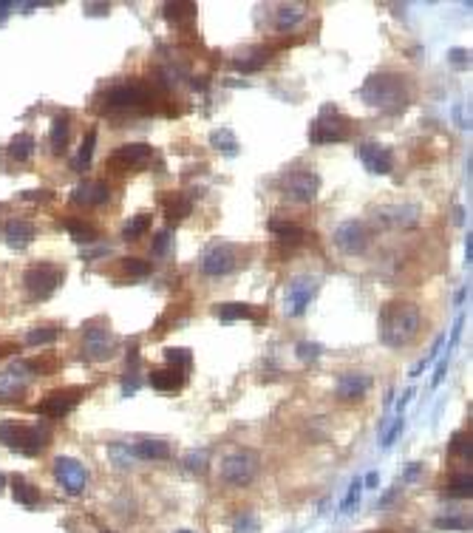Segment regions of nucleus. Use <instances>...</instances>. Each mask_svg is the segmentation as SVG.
<instances>
[{
	"label": "nucleus",
	"instance_id": "1",
	"mask_svg": "<svg viewBox=\"0 0 473 533\" xmlns=\"http://www.w3.org/2000/svg\"><path fill=\"white\" fill-rule=\"evenodd\" d=\"M420 327H423V315L414 304L391 301L380 312V341L391 349L408 346L420 335Z\"/></svg>",
	"mask_w": 473,
	"mask_h": 533
},
{
	"label": "nucleus",
	"instance_id": "2",
	"mask_svg": "<svg viewBox=\"0 0 473 533\" xmlns=\"http://www.w3.org/2000/svg\"><path fill=\"white\" fill-rule=\"evenodd\" d=\"M360 97L366 100V105L371 108H380L386 114H400L405 105H408V85H405V77L394 74V71H377L371 74L363 88H360Z\"/></svg>",
	"mask_w": 473,
	"mask_h": 533
},
{
	"label": "nucleus",
	"instance_id": "3",
	"mask_svg": "<svg viewBox=\"0 0 473 533\" xmlns=\"http://www.w3.org/2000/svg\"><path fill=\"white\" fill-rule=\"evenodd\" d=\"M48 428L46 426H17V423H0V442H3L6 449H15L20 454H28L35 457L40 454L46 446H48Z\"/></svg>",
	"mask_w": 473,
	"mask_h": 533
},
{
	"label": "nucleus",
	"instance_id": "4",
	"mask_svg": "<svg viewBox=\"0 0 473 533\" xmlns=\"http://www.w3.org/2000/svg\"><path fill=\"white\" fill-rule=\"evenodd\" d=\"M63 278H66L63 266L48 264V261H37V264H32L23 273V287L28 292V298L46 301V298H51V295L57 292V287L63 284Z\"/></svg>",
	"mask_w": 473,
	"mask_h": 533
},
{
	"label": "nucleus",
	"instance_id": "5",
	"mask_svg": "<svg viewBox=\"0 0 473 533\" xmlns=\"http://www.w3.org/2000/svg\"><path fill=\"white\" fill-rule=\"evenodd\" d=\"M349 136H351V123L335 105H323V111L315 116V123L309 125V142L312 145L346 142Z\"/></svg>",
	"mask_w": 473,
	"mask_h": 533
},
{
	"label": "nucleus",
	"instance_id": "6",
	"mask_svg": "<svg viewBox=\"0 0 473 533\" xmlns=\"http://www.w3.org/2000/svg\"><path fill=\"white\" fill-rule=\"evenodd\" d=\"M258 473V454L252 451H232L221 460V480L232 488H244Z\"/></svg>",
	"mask_w": 473,
	"mask_h": 533
},
{
	"label": "nucleus",
	"instance_id": "7",
	"mask_svg": "<svg viewBox=\"0 0 473 533\" xmlns=\"http://www.w3.org/2000/svg\"><path fill=\"white\" fill-rule=\"evenodd\" d=\"M198 266H201L204 275H213V278L230 275L235 266H239V253H235L232 244L216 242V244H210V247L201 253V264H198Z\"/></svg>",
	"mask_w": 473,
	"mask_h": 533
},
{
	"label": "nucleus",
	"instance_id": "8",
	"mask_svg": "<svg viewBox=\"0 0 473 533\" xmlns=\"http://www.w3.org/2000/svg\"><path fill=\"white\" fill-rule=\"evenodd\" d=\"M315 292H317V281H315V278H309V275L292 278L289 287H286V292H284V312H286L289 318H301V315L309 309Z\"/></svg>",
	"mask_w": 473,
	"mask_h": 533
},
{
	"label": "nucleus",
	"instance_id": "9",
	"mask_svg": "<svg viewBox=\"0 0 473 533\" xmlns=\"http://www.w3.org/2000/svg\"><path fill=\"white\" fill-rule=\"evenodd\" d=\"M317 190H320V176L315 170H292L284 176V196L289 201L309 204L315 201Z\"/></svg>",
	"mask_w": 473,
	"mask_h": 533
},
{
	"label": "nucleus",
	"instance_id": "10",
	"mask_svg": "<svg viewBox=\"0 0 473 533\" xmlns=\"http://www.w3.org/2000/svg\"><path fill=\"white\" fill-rule=\"evenodd\" d=\"M85 389L80 386H68V389H54L48 392L40 403H37V414H46V417H54V420H60L66 417V414H71L77 408V403L82 400Z\"/></svg>",
	"mask_w": 473,
	"mask_h": 533
},
{
	"label": "nucleus",
	"instance_id": "11",
	"mask_svg": "<svg viewBox=\"0 0 473 533\" xmlns=\"http://www.w3.org/2000/svg\"><path fill=\"white\" fill-rule=\"evenodd\" d=\"M154 156V147L147 142H131V145H120L116 151L108 156V168L111 170H136V168H145Z\"/></svg>",
	"mask_w": 473,
	"mask_h": 533
},
{
	"label": "nucleus",
	"instance_id": "12",
	"mask_svg": "<svg viewBox=\"0 0 473 533\" xmlns=\"http://www.w3.org/2000/svg\"><path fill=\"white\" fill-rule=\"evenodd\" d=\"M54 477L60 480V485L66 488V494L71 496H80L85 491V482H88V471L82 462H77L74 457H57L54 460Z\"/></svg>",
	"mask_w": 473,
	"mask_h": 533
},
{
	"label": "nucleus",
	"instance_id": "13",
	"mask_svg": "<svg viewBox=\"0 0 473 533\" xmlns=\"http://www.w3.org/2000/svg\"><path fill=\"white\" fill-rule=\"evenodd\" d=\"M151 100V91L142 82H122V85H111L105 91V102L108 108H139Z\"/></svg>",
	"mask_w": 473,
	"mask_h": 533
},
{
	"label": "nucleus",
	"instance_id": "14",
	"mask_svg": "<svg viewBox=\"0 0 473 533\" xmlns=\"http://www.w3.org/2000/svg\"><path fill=\"white\" fill-rule=\"evenodd\" d=\"M335 244L349 255H360L369 247V233H366L363 222H343L335 230Z\"/></svg>",
	"mask_w": 473,
	"mask_h": 533
},
{
	"label": "nucleus",
	"instance_id": "15",
	"mask_svg": "<svg viewBox=\"0 0 473 533\" xmlns=\"http://www.w3.org/2000/svg\"><path fill=\"white\" fill-rule=\"evenodd\" d=\"M116 352V338L111 335L108 327H88L85 329V358L91 361H108Z\"/></svg>",
	"mask_w": 473,
	"mask_h": 533
},
{
	"label": "nucleus",
	"instance_id": "16",
	"mask_svg": "<svg viewBox=\"0 0 473 533\" xmlns=\"http://www.w3.org/2000/svg\"><path fill=\"white\" fill-rule=\"evenodd\" d=\"M0 235H3V242L15 250H23L35 242V235H37V227L32 222H26V219H6L3 224H0Z\"/></svg>",
	"mask_w": 473,
	"mask_h": 533
},
{
	"label": "nucleus",
	"instance_id": "17",
	"mask_svg": "<svg viewBox=\"0 0 473 533\" xmlns=\"http://www.w3.org/2000/svg\"><path fill=\"white\" fill-rule=\"evenodd\" d=\"M360 159L366 165L369 173H377V176H386L394 170V156L389 147H382V145H374V142H366L360 145Z\"/></svg>",
	"mask_w": 473,
	"mask_h": 533
},
{
	"label": "nucleus",
	"instance_id": "18",
	"mask_svg": "<svg viewBox=\"0 0 473 533\" xmlns=\"http://www.w3.org/2000/svg\"><path fill=\"white\" fill-rule=\"evenodd\" d=\"M71 199H74L77 204H85V207H100V204H105V201L111 199V190H108V185L100 182V179H85V182H80V185L74 188Z\"/></svg>",
	"mask_w": 473,
	"mask_h": 533
},
{
	"label": "nucleus",
	"instance_id": "19",
	"mask_svg": "<svg viewBox=\"0 0 473 533\" xmlns=\"http://www.w3.org/2000/svg\"><path fill=\"white\" fill-rule=\"evenodd\" d=\"M371 386L369 374H358V372H346L337 380V397L340 400H360Z\"/></svg>",
	"mask_w": 473,
	"mask_h": 533
},
{
	"label": "nucleus",
	"instance_id": "20",
	"mask_svg": "<svg viewBox=\"0 0 473 533\" xmlns=\"http://www.w3.org/2000/svg\"><path fill=\"white\" fill-rule=\"evenodd\" d=\"M151 386L156 389V392H176V389H182L185 386V372H179V369H154L151 372Z\"/></svg>",
	"mask_w": 473,
	"mask_h": 533
},
{
	"label": "nucleus",
	"instance_id": "21",
	"mask_svg": "<svg viewBox=\"0 0 473 533\" xmlns=\"http://www.w3.org/2000/svg\"><path fill=\"white\" fill-rule=\"evenodd\" d=\"M9 485H12V496H15V502H20V505H26V508H35L37 502H40V491L32 485V482H26L20 473H15V477L9 480Z\"/></svg>",
	"mask_w": 473,
	"mask_h": 533
},
{
	"label": "nucleus",
	"instance_id": "22",
	"mask_svg": "<svg viewBox=\"0 0 473 533\" xmlns=\"http://www.w3.org/2000/svg\"><path fill=\"white\" fill-rule=\"evenodd\" d=\"M162 207H165V216H167L170 222H179V219L190 216L193 199H190V196H182V193H170L167 199H162Z\"/></svg>",
	"mask_w": 473,
	"mask_h": 533
},
{
	"label": "nucleus",
	"instance_id": "23",
	"mask_svg": "<svg viewBox=\"0 0 473 533\" xmlns=\"http://www.w3.org/2000/svg\"><path fill=\"white\" fill-rule=\"evenodd\" d=\"M133 457H139V460H167L170 446L165 440H139L133 446Z\"/></svg>",
	"mask_w": 473,
	"mask_h": 533
},
{
	"label": "nucleus",
	"instance_id": "24",
	"mask_svg": "<svg viewBox=\"0 0 473 533\" xmlns=\"http://www.w3.org/2000/svg\"><path fill=\"white\" fill-rule=\"evenodd\" d=\"M68 136H71V120H68V114L54 116V123H51V151H54V154H63L66 145H68Z\"/></svg>",
	"mask_w": 473,
	"mask_h": 533
},
{
	"label": "nucleus",
	"instance_id": "25",
	"mask_svg": "<svg viewBox=\"0 0 473 533\" xmlns=\"http://www.w3.org/2000/svg\"><path fill=\"white\" fill-rule=\"evenodd\" d=\"M63 227L71 233V239H74V242H80V244H91V242H97V239H100V230H97V227H91L88 222H80V219H66V222H63Z\"/></svg>",
	"mask_w": 473,
	"mask_h": 533
},
{
	"label": "nucleus",
	"instance_id": "26",
	"mask_svg": "<svg viewBox=\"0 0 473 533\" xmlns=\"http://www.w3.org/2000/svg\"><path fill=\"white\" fill-rule=\"evenodd\" d=\"M35 147H37V142H35L32 134H15V139L9 142V154L17 162H28V159H32V154H35Z\"/></svg>",
	"mask_w": 473,
	"mask_h": 533
},
{
	"label": "nucleus",
	"instance_id": "27",
	"mask_svg": "<svg viewBox=\"0 0 473 533\" xmlns=\"http://www.w3.org/2000/svg\"><path fill=\"white\" fill-rule=\"evenodd\" d=\"M210 145L216 147V151H221L224 156H235L239 154V139H235V134L230 128H219L210 134Z\"/></svg>",
	"mask_w": 473,
	"mask_h": 533
},
{
	"label": "nucleus",
	"instance_id": "28",
	"mask_svg": "<svg viewBox=\"0 0 473 533\" xmlns=\"http://www.w3.org/2000/svg\"><path fill=\"white\" fill-rule=\"evenodd\" d=\"M272 60V48H255L252 54H247V57H241V60H235V69L239 71H258V69H263Z\"/></svg>",
	"mask_w": 473,
	"mask_h": 533
},
{
	"label": "nucleus",
	"instance_id": "29",
	"mask_svg": "<svg viewBox=\"0 0 473 533\" xmlns=\"http://www.w3.org/2000/svg\"><path fill=\"white\" fill-rule=\"evenodd\" d=\"M270 230L278 235V239H284V242H301V239H306V230H304L301 224H295V222L272 219V222H270Z\"/></svg>",
	"mask_w": 473,
	"mask_h": 533
},
{
	"label": "nucleus",
	"instance_id": "30",
	"mask_svg": "<svg viewBox=\"0 0 473 533\" xmlns=\"http://www.w3.org/2000/svg\"><path fill=\"white\" fill-rule=\"evenodd\" d=\"M147 230H151V216H147V213H136V216L128 219V224L122 227V239H125V242H139Z\"/></svg>",
	"mask_w": 473,
	"mask_h": 533
},
{
	"label": "nucleus",
	"instance_id": "31",
	"mask_svg": "<svg viewBox=\"0 0 473 533\" xmlns=\"http://www.w3.org/2000/svg\"><path fill=\"white\" fill-rule=\"evenodd\" d=\"M301 20H304V9L301 6H281L275 26H278V32H289V28H295Z\"/></svg>",
	"mask_w": 473,
	"mask_h": 533
},
{
	"label": "nucleus",
	"instance_id": "32",
	"mask_svg": "<svg viewBox=\"0 0 473 533\" xmlns=\"http://www.w3.org/2000/svg\"><path fill=\"white\" fill-rule=\"evenodd\" d=\"M448 494H451V496H459V499H465V496L473 494V477H470V471L454 473L451 482H448Z\"/></svg>",
	"mask_w": 473,
	"mask_h": 533
},
{
	"label": "nucleus",
	"instance_id": "33",
	"mask_svg": "<svg viewBox=\"0 0 473 533\" xmlns=\"http://www.w3.org/2000/svg\"><path fill=\"white\" fill-rule=\"evenodd\" d=\"M382 213H391L389 222H391V224H402V227L417 224V216H420V210H417L414 204H405V207H389V210H382Z\"/></svg>",
	"mask_w": 473,
	"mask_h": 533
},
{
	"label": "nucleus",
	"instance_id": "34",
	"mask_svg": "<svg viewBox=\"0 0 473 533\" xmlns=\"http://www.w3.org/2000/svg\"><path fill=\"white\" fill-rule=\"evenodd\" d=\"M94 147H97V131H88V134H85V142L80 145V154H77V159H74V170L88 168V162H91V156H94Z\"/></svg>",
	"mask_w": 473,
	"mask_h": 533
},
{
	"label": "nucleus",
	"instance_id": "35",
	"mask_svg": "<svg viewBox=\"0 0 473 533\" xmlns=\"http://www.w3.org/2000/svg\"><path fill=\"white\" fill-rule=\"evenodd\" d=\"M219 318H221L224 323L241 320V318H252V307H250V304H221V307H219Z\"/></svg>",
	"mask_w": 473,
	"mask_h": 533
},
{
	"label": "nucleus",
	"instance_id": "36",
	"mask_svg": "<svg viewBox=\"0 0 473 533\" xmlns=\"http://www.w3.org/2000/svg\"><path fill=\"white\" fill-rule=\"evenodd\" d=\"M165 361H167L170 369L187 372L190 363H193V354H190V349H165Z\"/></svg>",
	"mask_w": 473,
	"mask_h": 533
},
{
	"label": "nucleus",
	"instance_id": "37",
	"mask_svg": "<svg viewBox=\"0 0 473 533\" xmlns=\"http://www.w3.org/2000/svg\"><path fill=\"white\" fill-rule=\"evenodd\" d=\"M57 338H60V327H35V329H28V335H26V341L32 346L54 343Z\"/></svg>",
	"mask_w": 473,
	"mask_h": 533
},
{
	"label": "nucleus",
	"instance_id": "38",
	"mask_svg": "<svg viewBox=\"0 0 473 533\" xmlns=\"http://www.w3.org/2000/svg\"><path fill=\"white\" fill-rule=\"evenodd\" d=\"M108 454H111L116 468H131V462H133V449H128L125 442H111Z\"/></svg>",
	"mask_w": 473,
	"mask_h": 533
},
{
	"label": "nucleus",
	"instance_id": "39",
	"mask_svg": "<svg viewBox=\"0 0 473 533\" xmlns=\"http://www.w3.org/2000/svg\"><path fill=\"white\" fill-rule=\"evenodd\" d=\"M448 451H451L454 457H462V460H467V465H470V437H467L465 431H456V434L451 437V446H448Z\"/></svg>",
	"mask_w": 473,
	"mask_h": 533
},
{
	"label": "nucleus",
	"instance_id": "40",
	"mask_svg": "<svg viewBox=\"0 0 473 533\" xmlns=\"http://www.w3.org/2000/svg\"><path fill=\"white\" fill-rule=\"evenodd\" d=\"M122 270H125L128 275L142 278V275H147V273L154 270V264H151V261H145V258H125V261H122Z\"/></svg>",
	"mask_w": 473,
	"mask_h": 533
},
{
	"label": "nucleus",
	"instance_id": "41",
	"mask_svg": "<svg viewBox=\"0 0 473 533\" xmlns=\"http://www.w3.org/2000/svg\"><path fill=\"white\" fill-rule=\"evenodd\" d=\"M261 530V522L255 514H241L232 525V533H258Z\"/></svg>",
	"mask_w": 473,
	"mask_h": 533
},
{
	"label": "nucleus",
	"instance_id": "42",
	"mask_svg": "<svg viewBox=\"0 0 473 533\" xmlns=\"http://www.w3.org/2000/svg\"><path fill=\"white\" fill-rule=\"evenodd\" d=\"M170 20H185V17H196V3H167L165 6Z\"/></svg>",
	"mask_w": 473,
	"mask_h": 533
},
{
	"label": "nucleus",
	"instance_id": "43",
	"mask_svg": "<svg viewBox=\"0 0 473 533\" xmlns=\"http://www.w3.org/2000/svg\"><path fill=\"white\" fill-rule=\"evenodd\" d=\"M360 494H363V482H360V480H354V482L349 485V494H346V499L340 502V514H346L351 505H358V502H360Z\"/></svg>",
	"mask_w": 473,
	"mask_h": 533
},
{
	"label": "nucleus",
	"instance_id": "44",
	"mask_svg": "<svg viewBox=\"0 0 473 533\" xmlns=\"http://www.w3.org/2000/svg\"><path fill=\"white\" fill-rule=\"evenodd\" d=\"M295 352H298V358H301V361H317V358H320V352H323V346H320V343L301 341L298 346H295Z\"/></svg>",
	"mask_w": 473,
	"mask_h": 533
},
{
	"label": "nucleus",
	"instance_id": "45",
	"mask_svg": "<svg viewBox=\"0 0 473 533\" xmlns=\"http://www.w3.org/2000/svg\"><path fill=\"white\" fill-rule=\"evenodd\" d=\"M434 525H436L439 530H467V527H470V522L462 519V516H439Z\"/></svg>",
	"mask_w": 473,
	"mask_h": 533
},
{
	"label": "nucleus",
	"instance_id": "46",
	"mask_svg": "<svg viewBox=\"0 0 473 533\" xmlns=\"http://www.w3.org/2000/svg\"><path fill=\"white\" fill-rule=\"evenodd\" d=\"M442 343H445V335H439V338L434 341V346H431V352H428V358H425V361H420L417 366H414V372H411V374H423V369H425L428 363H434V361H436V354H439Z\"/></svg>",
	"mask_w": 473,
	"mask_h": 533
},
{
	"label": "nucleus",
	"instance_id": "47",
	"mask_svg": "<svg viewBox=\"0 0 473 533\" xmlns=\"http://www.w3.org/2000/svg\"><path fill=\"white\" fill-rule=\"evenodd\" d=\"M402 428H405V420H402V414H400V417L394 420V426L386 431V437H382V449H391V446H394V440L402 434Z\"/></svg>",
	"mask_w": 473,
	"mask_h": 533
},
{
	"label": "nucleus",
	"instance_id": "48",
	"mask_svg": "<svg viewBox=\"0 0 473 533\" xmlns=\"http://www.w3.org/2000/svg\"><path fill=\"white\" fill-rule=\"evenodd\" d=\"M185 465H187V471H196V473H204V468H207V454H204V451H196V454H187V460H185Z\"/></svg>",
	"mask_w": 473,
	"mask_h": 533
},
{
	"label": "nucleus",
	"instance_id": "49",
	"mask_svg": "<svg viewBox=\"0 0 473 533\" xmlns=\"http://www.w3.org/2000/svg\"><path fill=\"white\" fill-rule=\"evenodd\" d=\"M167 247H170V230H162V233H156V239H154V247H151V253H154V255H165V253H167Z\"/></svg>",
	"mask_w": 473,
	"mask_h": 533
},
{
	"label": "nucleus",
	"instance_id": "50",
	"mask_svg": "<svg viewBox=\"0 0 473 533\" xmlns=\"http://www.w3.org/2000/svg\"><path fill=\"white\" fill-rule=\"evenodd\" d=\"M23 199H28V201H48V199H54V193L51 190H26L23 193Z\"/></svg>",
	"mask_w": 473,
	"mask_h": 533
},
{
	"label": "nucleus",
	"instance_id": "51",
	"mask_svg": "<svg viewBox=\"0 0 473 533\" xmlns=\"http://www.w3.org/2000/svg\"><path fill=\"white\" fill-rule=\"evenodd\" d=\"M448 57H451L454 66H465V63H467V51H465V48H451Z\"/></svg>",
	"mask_w": 473,
	"mask_h": 533
},
{
	"label": "nucleus",
	"instance_id": "52",
	"mask_svg": "<svg viewBox=\"0 0 473 533\" xmlns=\"http://www.w3.org/2000/svg\"><path fill=\"white\" fill-rule=\"evenodd\" d=\"M420 473H423V465H420V462H411V465L405 468V473H402V480H405V482H411V480H417Z\"/></svg>",
	"mask_w": 473,
	"mask_h": 533
},
{
	"label": "nucleus",
	"instance_id": "53",
	"mask_svg": "<svg viewBox=\"0 0 473 533\" xmlns=\"http://www.w3.org/2000/svg\"><path fill=\"white\" fill-rule=\"evenodd\" d=\"M462 323H465V318L459 315V318H456V323H454V329H451V341H448V349H454V346H456V341H459V332H462Z\"/></svg>",
	"mask_w": 473,
	"mask_h": 533
},
{
	"label": "nucleus",
	"instance_id": "54",
	"mask_svg": "<svg viewBox=\"0 0 473 533\" xmlns=\"http://www.w3.org/2000/svg\"><path fill=\"white\" fill-rule=\"evenodd\" d=\"M445 372H448V354H445V361H442L439 366H436V374H434V386H439V383H442V377H445Z\"/></svg>",
	"mask_w": 473,
	"mask_h": 533
},
{
	"label": "nucleus",
	"instance_id": "55",
	"mask_svg": "<svg viewBox=\"0 0 473 533\" xmlns=\"http://www.w3.org/2000/svg\"><path fill=\"white\" fill-rule=\"evenodd\" d=\"M85 9H91L88 15H105V12H108V3H85Z\"/></svg>",
	"mask_w": 473,
	"mask_h": 533
},
{
	"label": "nucleus",
	"instance_id": "56",
	"mask_svg": "<svg viewBox=\"0 0 473 533\" xmlns=\"http://www.w3.org/2000/svg\"><path fill=\"white\" fill-rule=\"evenodd\" d=\"M363 485H366V488H377V485H380V473H377V471H371L369 477H366V482H363Z\"/></svg>",
	"mask_w": 473,
	"mask_h": 533
},
{
	"label": "nucleus",
	"instance_id": "57",
	"mask_svg": "<svg viewBox=\"0 0 473 533\" xmlns=\"http://www.w3.org/2000/svg\"><path fill=\"white\" fill-rule=\"evenodd\" d=\"M397 494H400V485H397V488H391V491H389L386 496H382V499H380V508H386V505H389V502H391V499H394Z\"/></svg>",
	"mask_w": 473,
	"mask_h": 533
},
{
	"label": "nucleus",
	"instance_id": "58",
	"mask_svg": "<svg viewBox=\"0 0 473 533\" xmlns=\"http://www.w3.org/2000/svg\"><path fill=\"white\" fill-rule=\"evenodd\" d=\"M411 397H414V389H408V392L400 397V403H397V411H402V408L408 406V400H411Z\"/></svg>",
	"mask_w": 473,
	"mask_h": 533
},
{
	"label": "nucleus",
	"instance_id": "59",
	"mask_svg": "<svg viewBox=\"0 0 473 533\" xmlns=\"http://www.w3.org/2000/svg\"><path fill=\"white\" fill-rule=\"evenodd\" d=\"M465 255H467V264L473 261V239H470V233H467V242H465Z\"/></svg>",
	"mask_w": 473,
	"mask_h": 533
},
{
	"label": "nucleus",
	"instance_id": "60",
	"mask_svg": "<svg viewBox=\"0 0 473 533\" xmlns=\"http://www.w3.org/2000/svg\"><path fill=\"white\" fill-rule=\"evenodd\" d=\"M9 480H6V473H0V491H3V485H6Z\"/></svg>",
	"mask_w": 473,
	"mask_h": 533
},
{
	"label": "nucleus",
	"instance_id": "61",
	"mask_svg": "<svg viewBox=\"0 0 473 533\" xmlns=\"http://www.w3.org/2000/svg\"><path fill=\"white\" fill-rule=\"evenodd\" d=\"M176 533H193V530H176Z\"/></svg>",
	"mask_w": 473,
	"mask_h": 533
},
{
	"label": "nucleus",
	"instance_id": "62",
	"mask_svg": "<svg viewBox=\"0 0 473 533\" xmlns=\"http://www.w3.org/2000/svg\"><path fill=\"white\" fill-rule=\"evenodd\" d=\"M100 533H113V530H105V527H102V530H100Z\"/></svg>",
	"mask_w": 473,
	"mask_h": 533
}]
</instances>
